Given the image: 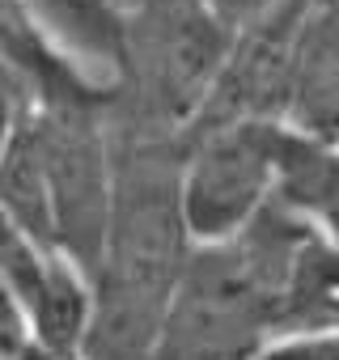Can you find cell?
<instances>
[{
	"mask_svg": "<svg viewBox=\"0 0 339 360\" xmlns=\"http://www.w3.org/2000/svg\"><path fill=\"white\" fill-rule=\"evenodd\" d=\"M110 212L89 276L94 318L81 360H144L191 233L179 204L183 140L110 127Z\"/></svg>",
	"mask_w": 339,
	"mask_h": 360,
	"instance_id": "6da1fadb",
	"label": "cell"
},
{
	"mask_svg": "<svg viewBox=\"0 0 339 360\" xmlns=\"http://www.w3.org/2000/svg\"><path fill=\"white\" fill-rule=\"evenodd\" d=\"M305 225L271 195L238 233L196 242L144 360H255L280 335V284Z\"/></svg>",
	"mask_w": 339,
	"mask_h": 360,
	"instance_id": "7a4b0ae2",
	"label": "cell"
},
{
	"mask_svg": "<svg viewBox=\"0 0 339 360\" xmlns=\"http://www.w3.org/2000/svg\"><path fill=\"white\" fill-rule=\"evenodd\" d=\"M229 43L234 30L208 0H123L119 72L102 94L106 123L183 140Z\"/></svg>",
	"mask_w": 339,
	"mask_h": 360,
	"instance_id": "3957f363",
	"label": "cell"
},
{
	"mask_svg": "<svg viewBox=\"0 0 339 360\" xmlns=\"http://www.w3.org/2000/svg\"><path fill=\"white\" fill-rule=\"evenodd\" d=\"M30 119L51 191L56 250L94 276L110 212V131L102 94L77 77L51 81L39 89Z\"/></svg>",
	"mask_w": 339,
	"mask_h": 360,
	"instance_id": "277c9868",
	"label": "cell"
},
{
	"mask_svg": "<svg viewBox=\"0 0 339 360\" xmlns=\"http://www.w3.org/2000/svg\"><path fill=\"white\" fill-rule=\"evenodd\" d=\"M284 123H221L183 136L179 204L191 242H221L238 233L271 195L280 174Z\"/></svg>",
	"mask_w": 339,
	"mask_h": 360,
	"instance_id": "5b68a950",
	"label": "cell"
},
{
	"mask_svg": "<svg viewBox=\"0 0 339 360\" xmlns=\"http://www.w3.org/2000/svg\"><path fill=\"white\" fill-rule=\"evenodd\" d=\"M309 0H276L250 26L234 30V43L183 136L221 123H284L297 68V34Z\"/></svg>",
	"mask_w": 339,
	"mask_h": 360,
	"instance_id": "8992f818",
	"label": "cell"
},
{
	"mask_svg": "<svg viewBox=\"0 0 339 360\" xmlns=\"http://www.w3.org/2000/svg\"><path fill=\"white\" fill-rule=\"evenodd\" d=\"M34 39L98 94L110 89L119 72L123 5L119 0H13Z\"/></svg>",
	"mask_w": 339,
	"mask_h": 360,
	"instance_id": "52a82bcc",
	"label": "cell"
},
{
	"mask_svg": "<svg viewBox=\"0 0 339 360\" xmlns=\"http://www.w3.org/2000/svg\"><path fill=\"white\" fill-rule=\"evenodd\" d=\"M284 123L318 140H339V0H309L301 18Z\"/></svg>",
	"mask_w": 339,
	"mask_h": 360,
	"instance_id": "ba28073f",
	"label": "cell"
},
{
	"mask_svg": "<svg viewBox=\"0 0 339 360\" xmlns=\"http://www.w3.org/2000/svg\"><path fill=\"white\" fill-rule=\"evenodd\" d=\"M339 330V242L309 217L280 284V335Z\"/></svg>",
	"mask_w": 339,
	"mask_h": 360,
	"instance_id": "9c48e42d",
	"label": "cell"
},
{
	"mask_svg": "<svg viewBox=\"0 0 339 360\" xmlns=\"http://www.w3.org/2000/svg\"><path fill=\"white\" fill-rule=\"evenodd\" d=\"M0 360H51L47 347L34 339L26 305L13 297L5 280H0Z\"/></svg>",
	"mask_w": 339,
	"mask_h": 360,
	"instance_id": "30bf717a",
	"label": "cell"
},
{
	"mask_svg": "<svg viewBox=\"0 0 339 360\" xmlns=\"http://www.w3.org/2000/svg\"><path fill=\"white\" fill-rule=\"evenodd\" d=\"M212 5V13L229 26V30H242V26H250L259 13H267L276 0H208Z\"/></svg>",
	"mask_w": 339,
	"mask_h": 360,
	"instance_id": "8fae6325",
	"label": "cell"
},
{
	"mask_svg": "<svg viewBox=\"0 0 339 360\" xmlns=\"http://www.w3.org/2000/svg\"><path fill=\"white\" fill-rule=\"evenodd\" d=\"M119 5H123V0H119Z\"/></svg>",
	"mask_w": 339,
	"mask_h": 360,
	"instance_id": "7c38bea8",
	"label": "cell"
}]
</instances>
